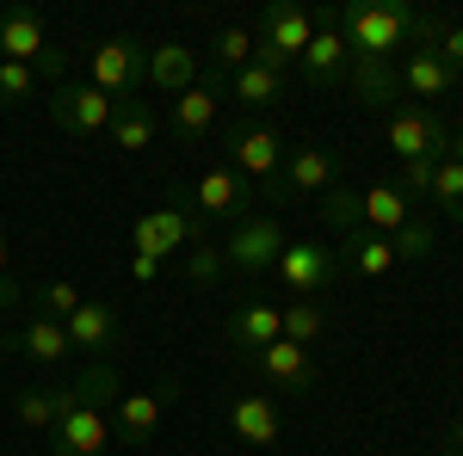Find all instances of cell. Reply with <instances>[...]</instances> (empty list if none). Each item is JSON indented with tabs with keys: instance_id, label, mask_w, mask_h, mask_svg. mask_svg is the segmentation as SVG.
I'll list each match as a JSON object with an SVG mask.
<instances>
[{
	"instance_id": "8fae6325",
	"label": "cell",
	"mask_w": 463,
	"mask_h": 456,
	"mask_svg": "<svg viewBox=\"0 0 463 456\" xmlns=\"http://www.w3.org/2000/svg\"><path fill=\"white\" fill-rule=\"evenodd\" d=\"M111 111H118V99H106L93 80L80 87V80H56L50 87V117L69 130V136H99V130H111Z\"/></svg>"
},
{
	"instance_id": "ee69618b",
	"label": "cell",
	"mask_w": 463,
	"mask_h": 456,
	"mask_svg": "<svg viewBox=\"0 0 463 456\" xmlns=\"http://www.w3.org/2000/svg\"><path fill=\"white\" fill-rule=\"evenodd\" d=\"M0 278H6V235H0Z\"/></svg>"
},
{
	"instance_id": "277c9868",
	"label": "cell",
	"mask_w": 463,
	"mask_h": 456,
	"mask_svg": "<svg viewBox=\"0 0 463 456\" xmlns=\"http://www.w3.org/2000/svg\"><path fill=\"white\" fill-rule=\"evenodd\" d=\"M130 241H137V253L167 259V253H185V247L204 241V222H198V210H192V198H185V191H167V204H161V210L137 216Z\"/></svg>"
},
{
	"instance_id": "7c38bea8",
	"label": "cell",
	"mask_w": 463,
	"mask_h": 456,
	"mask_svg": "<svg viewBox=\"0 0 463 456\" xmlns=\"http://www.w3.org/2000/svg\"><path fill=\"white\" fill-rule=\"evenodd\" d=\"M229 167L248 179H272L279 167H285V136L266 124V117H241L235 130H229Z\"/></svg>"
},
{
	"instance_id": "d6a6232c",
	"label": "cell",
	"mask_w": 463,
	"mask_h": 456,
	"mask_svg": "<svg viewBox=\"0 0 463 456\" xmlns=\"http://www.w3.org/2000/svg\"><path fill=\"white\" fill-rule=\"evenodd\" d=\"M427 198L445 216H458V222H463V167H458V161H439V167H432V191H427Z\"/></svg>"
},
{
	"instance_id": "44dd1931",
	"label": "cell",
	"mask_w": 463,
	"mask_h": 456,
	"mask_svg": "<svg viewBox=\"0 0 463 456\" xmlns=\"http://www.w3.org/2000/svg\"><path fill=\"white\" fill-rule=\"evenodd\" d=\"M148 87H161V93H185V87H198V50H185V43H155L148 50Z\"/></svg>"
},
{
	"instance_id": "7a4b0ae2",
	"label": "cell",
	"mask_w": 463,
	"mask_h": 456,
	"mask_svg": "<svg viewBox=\"0 0 463 456\" xmlns=\"http://www.w3.org/2000/svg\"><path fill=\"white\" fill-rule=\"evenodd\" d=\"M414 6L377 0V6H340V37L353 50V62H395L402 43H414Z\"/></svg>"
},
{
	"instance_id": "ab89813d",
	"label": "cell",
	"mask_w": 463,
	"mask_h": 456,
	"mask_svg": "<svg viewBox=\"0 0 463 456\" xmlns=\"http://www.w3.org/2000/svg\"><path fill=\"white\" fill-rule=\"evenodd\" d=\"M130 278H137V284H155V278H161V259H155V253H137V259H130Z\"/></svg>"
},
{
	"instance_id": "60d3db41",
	"label": "cell",
	"mask_w": 463,
	"mask_h": 456,
	"mask_svg": "<svg viewBox=\"0 0 463 456\" xmlns=\"http://www.w3.org/2000/svg\"><path fill=\"white\" fill-rule=\"evenodd\" d=\"M19 302H25V290H19L13 278H0V315H6V309H19Z\"/></svg>"
},
{
	"instance_id": "4dcf8cb0",
	"label": "cell",
	"mask_w": 463,
	"mask_h": 456,
	"mask_svg": "<svg viewBox=\"0 0 463 456\" xmlns=\"http://www.w3.org/2000/svg\"><path fill=\"white\" fill-rule=\"evenodd\" d=\"M279 321H285V340H290V346H316L321 333H327V315H321L316 296H297L290 309H279Z\"/></svg>"
},
{
	"instance_id": "484cf974",
	"label": "cell",
	"mask_w": 463,
	"mask_h": 456,
	"mask_svg": "<svg viewBox=\"0 0 463 456\" xmlns=\"http://www.w3.org/2000/svg\"><path fill=\"white\" fill-rule=\"evenodd\" d=\"M13 346L25 351L32 364H62V358L74 351L69 346V327H62V321H50V315H32V321H25V333H19Z\"/></svg>"
},
{
	"instance_id": "f35d334b",
	"label": "cell",
	"mask_w": 463,
	"mask_h": 456,
	"mask_svg": "<svg viewBox=\"0 0 463 456\" xmlns=\"http://www.w3.org/2000/svg\"><path fill=\"white\" fill-rule=\"evenodd\" d=\"M432 50H439V62L451 74H463V25H439V43Z\"/></svg>"
},
{
	"instance_id": "8d00e7d4",
	"label": "cell",
	"mask_w": 463,
	"mask_h": 456,
	"mask_svg": "<svg viewBox=\"0 0 463 456\" xmlns=\"http://www.w3.org/2000/svg\"><path fill=\"white\" fill-rule=\"evenodd\" d=\"M390 241H395V265H402V259L414 265V259H427V253H432L439 228H432V222H408V228H402V235H390Z\"/></svg>"
},
{
	"instance_id": "9a60e30c",
	"label": "cell",
	"mask_w": 463,
	"mask_h": 456,
	"mask_svg": "<svg viewBox=\"0 0 463 456\" xmlns=\"http://www.w3.org/2000/svg\"><path fill=\"white\" fill-rule=\"evenodd\" d=\"M248 364L266 377V388H279V395H309V388H316V358H309V346L272 340V346L260 351V358H248Z\"/></svg>"
},
{
	"instance_id": "52a82bcc",
	"label": "cell",
	"mask_w": 463,
	"mask_h": 456,
	"mask_svg": "<svg viewBox=\"0 0 463 456\" xmlns=\"http://www.w3.org/2000/svg\"><path fill=\"white\" fill-rule=\"evenodd\" d=\"M148 50H155V43H143V37H106V43L93 50V62H87L93 87H99L106 99H130L137 87H148Z\"/></svg>"
},
{
	"instance_id": "ac0fdd59",
	"label": "cell",
	"mask_w": 463,
	"mask_h": 456,
	"mask_svg": "<svg viewBox=\"0 0 463 456\" xmlns=\"http://www.w3.org/2000/svg\"><path fill=\"white\" fill-rule=\"evenodd\" d=\"M272 340H285V321H279L272 302H241V309L229 315V346L241 351V358H260Z\"/></svg>"
},
{
	"instance_id": "74e56055",
	"label": "cell",
	"mask_w": 463,
	"mask_h": 456,
	"mask_svg": "<svg viewBox=\"0 0 463 456\" xmlns=\"http://www.w3.org/2000/svg\"><path fill=\"white\" fill-rule=\"evenodd\" d=\"M432 167H439V161H402V185H395V191H402V198L432 191Z\"/></svg>"
},
{
	"instance_id": "ffe728a7",
	"label": "cell",
	"mask_w": 463,
	"mask_h": 456,
	"mask_svg": "<svg viewBox=\"0 0 463 456\" xmlns=\"http://www.w3.org/2000/svg\"><path fill=\"white\" fill-rule=\"evenodd\" d=\"M62 327H69V346L87 351V358H111V346H118V315H111L106 302H93V296H87Z\"/></svg>"
},
{
	"instance_id": "d6986e66",
	"label": "cell",
	"mask_w": 463,
	"mask_h": 456,
	"mask_svg": "<svg viewBox=\"0 0 463 456\" xmlns=\"http://www.w3.org/2000/svg\"><path fill=\"white\" fill-rule=\"evenodd\" d=\"M451 87H458V74L439 62V50H408V62H402V93H414V106L432 111Z\"/></svg>"
},
{
	"instance_id": "f1b7e54d",
	"label": "cell",
	"mask_w": 463,
	"mask_h": 456,
	"mask_svg": "<svg viewBox=\"0 0 463 456\" xmlns=\"http://www.w3.org/2000/svg\"><path fill=\"white\" fill-rule=\"evenodd\" d=\"M253 50H260V37H253V25H222V32L211 37V62L216 74H235L253 62Z\"/></svg>"
},
{
	"instance_id": "7402d4cb",
	"label": "cell",
	"mask_w": 463,
	"mask_h": 456,
	"mask_svg": "<svg viewBox=\"0 0 463 456\" xmlns=\"http://www.w3.org/2000/svg\"><path fill=\"white\" fill-rule=\"evenodd\" d=\"M167 414V388H155V395H118V438L124 444H148L155 438V425Z\"/></svg>"
},
{
	"instance_id": "f6af8a7d",
	"label": "cell",
	"mask_w": 463,
	"mask_h": 456,
	"mask_svg": "<svg viewBox=\"0 0 463 456\" xmlns=\"http://www.w3.org/2000/svg\"><path fill=\"white\" fill-rule=\"evenodd\" d=\"M0 358H6V340H0Z\"/></svg>"
},
{
	"instance_id": "4316f807",
	"label": "cell",
	"mask_w": 463,
	"mask_h": 456,
	"mask_svg": "<svg viewBox=\"0 0 463 456\" xmlns=\"http://www.w3.org/2000/svg\"><path fill=\"white\" fill-rule=\"evenodd\" d=\"M62 407H69V388H19L13 395V420L32 425V432H56V420H62Z\"/></svg>"
},
{
	"instance_id": "ba28073f",
	"label": "cell",
	"mask_w": 463,
	"mask_h": 456,
	"mask_svg": "<svg viewBox=\"0 0 463 456\" xmlns=\"http://www.w3.org/2000/svg\"><path fill=\"white\" fill-rule=\"evenodd\" d=\"M334 185H340V161H334V148L303 142V148H290L285 167L272 173V204H290V198H321V191H334Z\"/></svg>"
},
{
	"instance_id": "836d02e7",
	"label": "cell",
	"mask_w": 463,
	"mask_h": 456,
	"mask_svg": "<svg viewBox=\"0 0 463 456\" xmlns=\"http://www.w3.org/2000/svg\"><path fill=\"white\" fill-rule=\"evenodd\" d=\"M32 302H37V315H50V321H69L87 296L74 290L69 278H56V284H43V290H32Z\"/></svg>"
},
{
	"instance_id": "4fadbf2b",
	"label": "cell",
	"mask_w": 463,
	"mask_h": 456,
	"mask_svg": "<svg viewBox=\"0 0 463 456\" xmlns=\"http://www.w3.org/2000/svg\"><path fill=\"white\" fill-rule=\"evenodd\" d=\"M272 272H279L285 290H297V296H321L327 284L340 278V253L321 247V241H285V253H279Z\"/></svg>"
},
{
	"instance_id": "30bf717a",
	"label": "cell",
	"mask_w": 463,
	"mask_h": 456,
	"mask_svg": "<svg viewBox=\"0 0 463 456\" xmlns=\"http://www.w3.org/2000/svg\"><path fill=\"white\" fill-rule=\"evenodd\" d=\"M346 69H353V50H346V37H340V6H321L316 37H309V50L297 56V74H303L309 87H346Z\"/></svg>"
},
{
	"instance_id": "8992f818",
	"label": "cell",
	"mask_w": 463,
	"mask_h": 456,
	"mask_svg": "<svg viewBox=\"0 0 463 456\" xmlns=\"http://www.w3.org/2000/svg\"><path fill=\"white\" fill-rule=\"evenodd\" d=\"M383 136H390L395 161H451V124L427 106H395L390 124H383Z\"/></svg>"
},
{
	"instance_id": "7bdbcfd3",
	"label": "cell",
	"mask_w": 463,
	"mask_h": 456,
	"mask_svg": "<svg viewBox=\"0 0 463 456\" xmlns=\"http://www.w3.org/2000/svg\"><path fill=\"white\" fill-rule=\"evenodd\" d=\"M451 161L463 167V130H451Z\"/></svg>"
},
{
	"instance_id": "d4e9b609",
	"label": "cell",
	"mask_w": 463,
	"mask_h": 456,
	"mask_svg": "<svg viewBox=\"0 0 463 456\" xmlns=\"http://www.w3.org/2000/svg\"><path fill=\"white\" fill-rule=\"evenodd\" d=\"M346 87H353L371 111H395L402 74H395V62H353V69H346Z\"/></svg>"
},
{
	"instance_id": "6da1fadb",
	"label": "cell",
	"mask_w": 463,
	"mask_h": 456,
	"mask_svg": "<svg viewBox=\"0 0 463 456\" xmlns=\"http://www.w3.org/2000/svg\"><path fill=\"white\" fill-rule=\"evenodd\" d=\"M111 401H118V370H111V358H93L69 383V407H62V420L50 432L56 456H106V444H111L106 407Z\"/></svg>"
},
{
	"instance_id": "5bb4252c",
	"label": "cell",
	"mask_w": 463,
	"mask_h": 456,
	"mask_svg": "<svg viewBox=\"0 0 463 456\" xmlns=\"http://www.w3.org/2000/svg\"><path fill=\"white\" fill-rule=\"evenodd\" d=\"M185 198H192L198 222H211V216H222V222H241V216H248L253 185L235 173V167H211V173H198V185H192Z\"/></svg>"
},
{
	"instance_id": "1f68e13d",
	"label": "cell",
	"mask_w": 463,
	"mask_h": 456,
	"mask_svg": "<svg viewBox=\"0 0 463 456\" xmlns=\"http://www.w3.org/2000/svg\"><path fill=\"white\" fill-rule=\"evenodd\" d=\"M353 265L358 272H364V278H383V272H395V241L390 235H371V228H364V235H353Z\"/></svg>"
},
{
	"instance_id": "603a6c76",
	"label": "cell",
	"mask_w": 463,
	"mask_h": 456,
	"mask_svg": "<svg viewBox=\"0 0 463 456\" xmlns=\"http://www.w3.org/2000/svg\"><path fill=\"white\" fill-rule=\"evenodd\" d=\"M285 80H290V74L266 69V62H248V69H235V74H229V87H235L241 111H272L279 99H285Z\"/></svg>"
},
{
	"instance_id": "f546056e",
	"label": "cell",
	"mask_w": 463,
	"mask_h": 456,
	"mask_svg": "<svg viewBox=\"0 0 463 456\" xmlns=\"http://www.w3.org/2000/svg\"><path fill=\"white\" fill-rule=\"evenodd\" d=\"M321 222L327 228H346V235H364V191H353V185L321 191Z\"/></svg>"
},
{
	"instance_id": "3957f363",
	"label": "cell",
	"mask_w": 463,
	"mask_h": 456,
	"mask_svg": "<svg viewBox=\"0 0 463 456\" xmlns=\"http://www.w3.org/2000/svg\"><path fill=\"white\" fill-rule=\"evenodd\" d=\"M0 62H25L37 69V80L50 74V80H62V50L50 43V25H43V13L37 6H6L0 13Z\"/></svg>"
},
{
	"instance_id": "5b68a950",
	"label": "cell",
	"mask_w": 463,
	"mask_h": 456,
	"mask_svg": "<svg viewBox=\"0 0 463 456\" xmlns=\"http://www.w3.org/2000/svg\"><path fill=\"white\" fill-rule=\"evenodd\" d=\"M253 37H260L253 62L290 74V69H297V56L309 50V37H316V13H303V6L279 0V6H266V13H260V32H253Z\"/></svg>"
},
{
	"instance_id": "e575fe53",
	"label": "cell",
	"mask_w": 463,
	"mask_h": 456,
	"mask_svg": "<svg viewBox=\"0 0 463 456\" xmlns=\"http://www.w3.org/2000/svg\"><path fill=\"white\" fill-rule=\"evenodd\" d=\"M222 247H211V241H198V247H185V278L198 284V290H211V284H222Z\"/></svg>"
},
{
	"instance_id": "9c48e42d",
	"label": "cell",
	"mask_w": 463,
	"mask_h": 456,
	"mask_svg": "<svg viewBox=\"0 0 463 456\" xmlns=\"http://www.w3.org/2000/svg\"><path fill=\"white\" fill-rule=\"evenodd\" d=\"M279 253H285V228H279V216H241V222L229 228V241H222V265L260 278V272L279 265Z\"/></svg>"
},
{
	"instance_id": "cb8c5ba5",
	"label": "cell",
	"mask_w": 463,
	"mask_h": 456,
	"mask_svg": "<svg viewBox=\"0 0 463 456\" xmlns=\"http://www.w3.org/2000/svg\"><path fill=\"white\" fill-rule=\"evenodd\" d=\"M155 130H161V117L148 111V99H118V111H111V130L106 136L124 148V154H143L148 142H155Z\"/></svg>"
},
{
	"instance_id": "b9f144b4",
	"label": "cell",
	"mask_w": 463,
	"mask_h": 456,
	"mask_svg": "<svg viewBox=\"0 0 463 456\" xmlns=\"http://www.w3.org/2000/svg\"><path fill=\"white\" fill-rule=\"evenodd\" d=\"M445 444H451V456H463V420L451 425V438H445Z\"/></svg>"
},
{
	"instance_id": "2e32d148",
	"label": "cell",
	"mask_w": 463,
	"mask_h": 456,
	"mask_svg": "<svg viewBox=\"0 0 463 456\" xmlns=\"http://www.w3.org/2000/svg\"><path fill=\"white\" fill-rule=\"evenodd\" d=\"M229 432L253 444V451H272L279 438H285V414H279V401L272 395H235L229 401Z\"/></svg>"
},
{
	"instance_id": "d590c367",
	"label": "cell",
	"mask_w": 463,
	"mask_h": 456,
	"mask_svg": "<svg viewBox=\"0 0 463 456\" xmlns=\"http://www.w3.org/2000/svg\"><path fill=\"white\" fill-rule=\"evenodd\" d=\"M37 93V69L25 62H0V106H25Z\"/></svg>"
},
{
	"instance_id": "e0dca14e",
	"label": "cell",
	"mask_w": 463,
	"mask_h": 456,
	"mask_svg": "<svg viewBox=\"0 0 463 456\" xmlns=\"http://www.w3.org/2000/svg\"><path fill=\"white\" fill-rule=\"evenodd\" d=\"M216 87H222V74H198V87H185L174 99V136L179 142H204L216 130Z\"/></svg>"
},
{
	"instance_id": "83f0119b",
	"label": "cell",
	"mask_w": 463,
	"mask_h": 456,
	"mask_svg": "<svg viewBox=\"0 0 463 456\" xmlns=\"http://www.w3.org/2000/svg\"><path fill=\"white\" fill-rule=\"evenodd\" d=\"M364 222H371V235H402L414 216H408V198L395 185H371L364 191Z\"/></svg>"
}]
</instances>
